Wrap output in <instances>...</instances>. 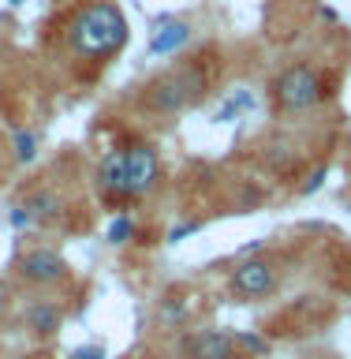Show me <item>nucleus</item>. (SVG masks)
<instances>
[{
  "instance_id": "obj_16",
  "label": "nucleus",
  "mask_w": 351,
  "mask_h": 359,
  "mask_svg": "<svg viewBox=\"0 0 351 359\" xmlns=\"http://www.w3.org/2000/svg\"><path fill=\"white\" fill-rule=\"evenodd\" d=\"M325 176H329V168H325V165H318V168H314V172H310L307 180H303V184H299V195H303V198H307V195H314V191H318V187L325 184Z\"/></svg>"
},
{
  "instance_id": "obj_3",
  "label": "nucleus",
  "mask_w": 351,
  "mask_h": 359,
  "mask_svg": "<svg viewBox=\"0 0 351 359\" xmlns=\"http://www.w3.org/2000/svg\"><path fill=\"white\" fill-rule=\"evenodd\" d=\"M273 105L280 112H307L325 97V83L310 64H291L273 79Z\"/></svg>"
},
{
  "instance_id": "obj_18",
  "label": "nucleus",
  "mask_w": 351,
  "mask_h": 359,
  "mask_svg": "<svg viewBox=\"0 0 351 359\" xmlns=\"http://www.w3.org/2000/svg\"><path fill=\"white\" fill-rule=\"evenodd\" d=\"M202 229V221H184V224H176L172 232H168V243H179V240H187L191 232H198Z\"/></svg>"
},
{
  "instance_id": "obj_21",
  "label": "nucleus",
  "mask_w": 351,
  "mask_h": 359,
  "mask_svg": "<svg viewBox=\"0 0 351 359\" xmlns=\"http://www.w3.org/2000/svg\"><path fill=\"white\" fill-rule=\"evenodd\" d=\"M123 359H142V355H123Z\"/></svg>"
},
{
  "instance_id": "obj_4",
  "label": "nucleus",
  "mask_w": 351,
  "mask_h": 359,
  "mask_svg": "<svg viewBox=\"0 0 351 359\" xmlns=\"http://www.w3.org/2000/svg\"><path fill=\"white\" fill-rule=\"evenodd\" d=\"M123 161H128V198H146L161 184V157H157V150L150 142L128 146Z\"/></svg>"
},
{
  "instance_id": "obj_2",
  "label": "nucleus",
  "mask_w": 351,
  "mask_h": 359,
  "mask_svg": "<svg viewBox=\"0 0 351 359\" xmlns=\"http://www.w3.org/2000/svg\"><path fill=\"white\" fill-rule=\"evenodd\" d=\"M206 94V75H202L198 64H179L172 72L157 75L146 83L142 105L150 112H161V116H172V112L191 109L195 101Z\"/></svg>"
},
{
  "instance_id": "obj_9",
  "label": "nucleus",
  "mask_w": 351,
  "mask_h": 359,
  "mask_svg": "<svg viewBox=\"0 0 351 359\" xmlns=\"http://www.w3.org/2000/svg\"><path fill=\"white\" fill-rule=\"evenodd\" d=\"M97 187L109 202L128 198V161H123V150H112L101 157L97 165Z\"/></svg>"
},
{
  "instance_id": "obj_8",
  "label": "nucleus",
  "mask_w": 351,
  "mask_h": 359,
  "mask_svg": "<svg viewBox=\"0 0 351 359\" xmlns=\"http://www.w3.org/2000/svg\"><path fill=\"white\" fill-rule=\"evenodd\" d=\"M22 325H27L30 337H38V341H49V337L60 333L64 325V311L56 307L49 299H34L27 311H22Z\"/></svg>"
},
{
  "instance_id": "obj_20",
  "label": "nucleus",
  "mask_w": 351,
  "mask_h": 359,
  "mask_svg": "<svg viewBox=\"0 0 351 359\" xmlns=\"http://www.w3.org/2000/svg\"><path fill=\"white\" fill-rule=\"evenodd\" d=\"M8 299H11V292H8V285L0 280V314H4V307H8Z\"/></svg>"
},
{
  "instance_id": "obj_12",
  "label": "nucleus",
  "mask_w": 351,
  "mask_h": 359,
  "mask_svg": "<svg viewBox=\"0 0 351 359\" xmlns=\"http://www.w3.org/2000/svg\"><path fill=\"white\" fill-rule=\"evenodd\" d=\"M232 341H235V352H247V355H269V341H266V337H258V333H251V330L232 333Z\"/></svg>"
},
{
  "instance_id": "obj_15",
  "label": "nucleus",
  "mask_w": 351,
  "mask_h": 359,
  "mask_svg": "<svg viewBox=\"0 0 351 359\" xmlns=\"http://www.w3.org/2000/svg\"><path fill=\"white\" fill-rule=\"evenodd\" d=\"M254 105V97L247 94V90H240V97H228V105H224L221 112H217V123H224V120H232V116H240V112H247Z\"/></svg>"
},
{
  "instance_id": "obj_7",
  "label": "nucleus",
  "mask_w": 351,
  "mask_h": 359,
  "mask_svg": "<svg viewBox=\"0 0 351 359\" xmlns=\"http://www.w3.org/2000/svg\"><path fill=\"white\" fill-rule=\"evenodd\" d=\"M60 217V195H53V191H30L27 198L19 202L15 210H11V224L15 229H30V224H53Z\"/></svg>"
},
{
  "instance_id": "obj_19",
  "label": "nucleus",
  "mask_w": 351,
  "mask_h": 359,
  "mask_svg": "<svg viewBox=\"0 0 351 359\" xmlns=\"http://www.w3.org/2000/svg\"><path fill=\"white\" fill-rule=\"evenodd\" d=\"M67 359H109V355H105V348H101V344H83V348H75Z\"/></svg>"
},
{
  "instance_id": "obj_6",
  "label": "nucleus",
  "mask_w": 351,
  "mask_h": 359,
  "mask_svg": "<svg viewBox=\"0 0 351 359\" xmlns=\"http://www.w3.org/2000/svg\"><path fill=\"white\" fill-rule=\"evenodd\" d=\"M15 273H19L22 280H27V285L45 288V285H56V280H60V277L67 273V262L53 251V247H34V251L19 255Z\"/></svg>"
},
{
  "instance_id": "obj_5",
  "label": "nucleus",
  "mask_w": 351,
  "mask_h": 359,
  "mask_svg": "<svg viewBox=\"0 0 351 359\" xmlns=\"http://www.w3.org/2000/svg\"><path fill=\"white\" fill-rule=\"evenodd\" d=\"M228 285L240 299H266L277 292V269L266 258H240L232 277H228Z\"/></svg>"
},
{
  "instance_id": "obj_22",
  "label": "nucleus",
  "mask_w": 351,
  "mask_h": 359,
  "mask_svg": "<svg viewBox=\"0 0 351 359\" xmlns=\"http://www.w3.org/2000/svg\"><path fill=\"white\" fill-rule=\"evenodd\" d=\"M8 4H22V0H8Z\"/></svg>"
},
{
  "instance_id": "obj_17",
  "label": "nucleus",
  "mask_w": 351,
  "mask_h": 359,
  "mask_svg": "<svg viewBox=\"0 0 351 359\" xmlns=\"http://www.w3.org/2000/svg\"><path fill=\"white\" fill-rule=\"evenodd\" d=\"M187 318V303H172V299H168L165 303V307H161V322H168V325H179V322H184Z\"/></svg>"
},
{
  "instance_id": "obj_13",
  "label": "nucleus",
  "mask_w": 351,
  "mask_h": 359,
  "mask_svg": "<svg viewBox=\"0 0 351 359\" xmlns=\"http://www.w3.org/2000/svg\"><path fill=\"white\" fill-rule=\"evenodd\" d=\"M38 157V139H34V131H15V161L19 165H27V161H34Z\"/></svg>"
},
{
  "instance_id": "obj_10",
  "label": "nucleus",
  "mask_w": 351,
  "mask_h": 359,
  "mask_svg": "<svg viewBox=\"0 0 351 359\" xmlns=\"http://www.w3.org/2000/svg\"><path fill=\"white\" fill-rule=\"evenodd\" d=\"M191 41V22L184 19H161L150 30V56H172Z\"/></svg>"
},
{
  "instance_id": "obj_11",
  "label": "nucleus",
  "mask_w": 351,
  "mask_h": 359,
  "mask_svg": "<svg viewBox=\"0 0 351 359\" xmlns=\"http://www.w3.org/2000/svg\"><path fill=\"white\" fill-rule=\"evenodd\" d=\"M191 359H240V352H235L232 333L209 330V333L195 337V344H191Z\"/></svg>"
},
{
  "instance_id": "obj_1",
  "label": "nucleus",
  "mask_w": 351,
  "mask_h": 359,
  "mask_svg": "<svg viewBox=\"0 0 351 359\" xmlns=\"http://www.w3.org/2000/svg\"><path fill=\"white\" fill-rule=\"evenodd\" d=\"M128 38H131L128 15H123V8L112 4V0H94V4L78 8L75 19L67 22V49H71L78 60L105 64L128 45Z\"/></svg>"
},
{
  "instance_id": "obj_14",
  "label": "nucleus",
  "mask_w": 351,
  "mask_h": 359,
  "mask_svg": "<svg viewBox=\"0 0 351 359\" xmlns=\"http://www.w3.org/2000/svg\"><path fill=\"white\" fill-rule=\"evenodd\" d=\"M109 243H131V236H135V221L128 217V213H120L116 221L109 224Z\"/></svg>"
}]
</instances>
